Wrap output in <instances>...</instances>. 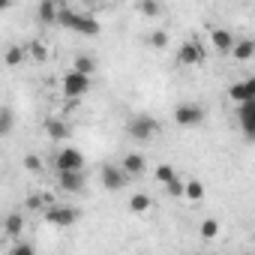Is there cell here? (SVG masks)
<instances>
[{
  "instance_id": "cell-1",
  "label": "cell",
  "mask_w": 255,
  "mask_h": 255,
  "mask_svg": "<svg viewBox=\"0 0 255 255\" xmlns=\"http://www.w3.org/2000/svg\"><path fill=\"white\" fill-rule=\"evenodd\" d=\"M57 21L63 27L81 33V36H96L99 33V21L93 15H87V12H75L72 6H57Z\"/></svg>"
},
{
  "instance_id": "cell-2",
  "label": "cell",
  "mask_w": 255,
  "mask_h": 255,
  "mask_svg": "<svg viewBox=\"0 0 255 255\" xmlns=\"http://www.w3.org/2000/svg\"><path fill=\"white\" fill-rule=\"evenodd\" d=\"M126 132H129L135 141H150L156 132H159V123L150 117V114H135L129 120V126H126Z\"/></svg>"
},
{
  "instance_id": "cell-3",
  "label": "cell",
  "mask_w": 255,
  "mask_h": 255,
  "mask_svg": "<svg viewBox=\"0 0 255 255\" xmlns=\"http://www.w3.org/2000/svg\"><path fill=\"white\" fill-rule=\"evenodd\" d=\"M204 120V108L195 105V102H180L174 108V123L177 126H198Z\"/></svg>"
},
{
  "instance_id": "cell-4",
  "label": "cell",
  "mask_w": 255,
  "mask_h": 255,
  "mask_svg": "<svg viewBox=\"0 0 255 255\" xmlns=\"http://www.w3.org/2000/svg\"><path fill=\"white\" fill-rule=\"evenodd\" d=\"M45 219H48L51 225L69 228V225H75V222H78V210H75V207H69V204H51V207L45 210Z\"/></svg>"
},
{
  "instance_id": "cell-5",
  "label": "cell",
  "mask_w": 255,
  "mask_h": 255,
  "mask_svg": "<svg viewBox=\"0 0 255 255\" xmlns=\"http://www.w3.org/2000/svg\"><path fill=\"white\" fill-rule=\"evenodd\" d=\"M63 96H69V99H78V96H84L87 90H90V78H84V75H78V72H66L63 75Z\"/></svg>"
},
{
  "instance_id": "cell-6",
  "label": "cell",
  "mask_w": 255,
  "mask_h": 255,
  "mask_svg": "<svg viewBox=\"0 0 255 255\" xmlns=\"http://www.w3.org/2000/svg\"><path fill=\"white\" fill-rule=\"evenodd\" d=\"M201 60H204V45L201 42L189 39V42L180 45V51H177V63L180 66H198Z\"/></svg>"
},
{
  "instance_id": "cell-7",
  "label": "cell",
  "mask_w": 255,
  "mask_h": 255,
  "mask_svg": "<svg viewBox=\"0 0 255 255\" xmlns=\"http://www.w3.org/2000/svg\"><path fill=\"white\" fill-rule=\"evenodd\" d=\"M57 171H84V156L75 150V147H63L54 159Z\"/></svg>"
},
{
  "instance_id": "cell-8",
  "label": "cell",
  "mask_w": 255,
  "mask_h": 255,
  "mask_svg": "<svg viewBox=\"0 0 255 255\" xmlns=\"http://www.w3.org/2000/svg\"><path fill=\"white\" fill-rule=\"evenodd\" d=\"M99 180H102V186H105V189L117 192V189H123V186H126V180H129V177L120 171V165H105V168L99 171Z\"/></svg>"
},
{
  "instance_id": "cell-9",
  "label": "cell",
  "mask_w": 255,
  "mask_h": 255,
  "mask_svg": "<svg viewBox=\"0 0 255 255\" xmlns=\"http://www.w3.org/2000/svg\"><path fill=\"white\" fill-rule=\"evenodd\" d=\"M228 96H231L237 105H243V102H255V78H246V81H237V84H231Z\"/></svg>"
},
{
  "instance_id": "cell-10",
  "label": "cell",
  "mask_w": 255,
  "mask_h": 255,
  "mask_svg": "<svg viewBox=\"0 0 255 255\" xmlns=\"http://www.w3.org/2000/svg\"><path fill=\"white\" fill-rule=\"evenodd\" d=\"M57 186L63 192H81L84 189V171H57Z\"/></svg>"
},
{
  "instance_id": "cell-11",
  "label": "cell",
  "mask_w": 255,
  "mask_h": 255,
  "mask_svg": "<svg viewBox=\"0 0 255 255\" xmlns=\"http://www.w3.org/2000/svg\"><path fill=\"white\" fill-rule=\"evenodd\" d=\"M237 120H240V129L246 138H255V102H243L240 111H237Z\"/></svg>"
},
{
  "instance_id": "cell-12",
  "label": "cell",
  "mask_w": 255,
  "mask_h": 255,
  "mask_svg": "<svg viewBox=\"0 0 255 255\" xmlns=\"http://www.w3.org/2000/svg\"><path fill=\"white\" fill-rule=\"evenodd\" d=\"M144 168H147V159L141 153H126L123 162H120V171L126 177H138V174H144Z\"/></svg>"
},
{
  "instance_id": "cell-13",
  "label": "cell",
  "mask_w": 255,
  "mask_h": 255,
  "mask_svg": "<svg viewBox=\"0 0 255 255\" xmlns=\"http://www.w3.org/2000/svg\"><path fill=\"white\" fill-rule=\"evenodd\" d=\"M210 45H213L219 54H228V51L234 48V36H231V30H225V27H213V30H210Z\"/></svg>"
},
{
  "instance_id": "cell-14",
  "label": "cell",
  "mask_w": 255,
  "mask_h": 255,
  "mask_svg": "<svg viewBox=\"0 0 255 255\" xmlns=\"http://www.w3.org/2000/svg\"><path fill=\"white\" fill-rule=\"evenodd\" d=\"M45 135H48L51 141H66V138L72 135V129H69V123L51 117V120H45Z\"/></svg>"
},
{
  "instance_id": "cell-15",
  "label": "cell",
  "mask_w": 255,
  "mask_h": 255,
  "mask_svg": "<svg viewBox=\"0 0 255 255\" xmlns=\"http://www.w3.org/2000/svg\"><path fill=\"white\" fill-rule=\"evenodd\" d=\"M15 129V111L9 105H0V138H6Z\"/></svg>"
},
{
  "instance_id": "cell-16",
  "label": "cell",
  "mask_w": 255,
  "mask_h": 255,
  "mask_svg": "<svg viewBox=\"0 0 255 255\" xmlns=\"http://www.w3.org/2000/svg\"><path fill=\"white\" fill-rule=\"evenodd\" d=\"M72 72H78V75L90 78V75L96 72V60H93L90 54H78V57H75V63H72Z\"/></svg>"
},
{
  "instance_id": "cell-17",
  "label": "cell",
  "mask_w": 255,
  "mask_h": 255,
  "mask_svg": "<svg viewBox=\"0 0 255 255\" xmlns=\"http://www.w3.org/2000/svg\"><path fill=\"white\" fill-rule=\"evenodd\" d=\"M231 54H234L237 60H252V54H255V42H252V39H234Z\"/></svg>"
},
{
  "instance_id": "cell-18",
  "label": "cell",
  "mask_w": 255,
  "mask_h": 255,
  "mask_svg": "<svg viewBox=\"0 0 255 255\" xmlns=\"http://www.w3.org/2000/svg\"><path fill=\"white\" fill-rule=\"evenodd\" d=\"M36 18L42 24H54L57 21V3H51V0H42L39 9H36Z\"/></svg>"
},
{
  "instance_id": "cell-19",
  "label": "cell",
  "mask_w": 255,
  "mask_h": 255,
  "mask_svg": "<svg viewBox=\"0 0 255 255\" xmlns=\"http://www.w3.org/2000/svg\"><path fill=\"white\" fill-rule=\"evenodd\" d=\"M3 231L9 234V237H21V231H24V216H18V213H9L6 216V222H3Z\"/></svg>"
},
{
  "instance_id": "cell-20",
  "label": "cell",
  "mask_w": 255,
  "mask_h": 255,
  "mask_svg": "<svg viewBox=\"0 0 255 255\" xmlns=\"http://www.w3.org/2000/svg\"><path fill=\"white\" fill-rule=\"evenodd\" d=\"M183 198L201 201V198H204V183H201V180H186V183H183Z\"/></svg>"
},
{
  "instance_id": "cell-21",
  "label": "cell",
  "mask_w": 255,
  "mask_h": 255,
  "mask_svg": "<svg viewBox=\"0 0 255 255\" xmlns=\"http://www.w3.org/2000/svg\"><path fill=\"white\" fill-rule=\"evenodd\" d=\"M129 210H132V213H147V210H150V195L135 192V195L129 198Z\"/></svg>"
},
{
  "instance_id": "cell-22",
  "label": "cell",
  "mask_w": 255,
  "mask_h": 255,
  "mask_svg": "<svg viewBox=\"0 0 255 255\" xmlns=\"http://www.w3.org/2000/svg\"><path fill=\"white\" fill-rule=\"evenodd\" d=\"M3 63H6V66H18V63H24V48H21V45H9L6 54H3Z\"/></svg>"
},
{
  "instance_id": "cell-23",
  "label": "cell",
  "mask_w": 255,
  "mask_h": 255,
  "mask_svg": "<svg viewBox=\"0 0 255 255\" xmlns=\"http://www.w3.org/2000/svg\"><path fill=\"white\" fill-rule=\"evenodd\" d=\"M138 12L147 15V18H159V15H162V3H153V0H141V3H138Z\"/></svg>"
},
{
  "instance_id": "cell-24",
  "label": "cell",
  "mask_w": 255,
  "mask_h": 255,
  "mask_svg": "<svg viewBox=\"0 0 255 255\" xmlns=\"http://www.w3.org/2000/svg\"><path fill=\"white\" fill-rule=\"evenodd\" d=\"M24 54H30V57H33V60H39V63H42V60H48V48H45L42 42H30V45L24 48Z\"/></svg>"
},
{
  "instance_id": "cell-25",
  "label": "cell",
  "mask_w": 255,
  "mask_h": 255,
  "mask_svg": "<svg viewBox=\"0 0 255 255\" xmlns=\"http://www.w3.org/2000/svg\"><path fill=\"white\" fill-rule=\"evenodd\" d=\"M174 177H177V171H174V165H159V168H156V180H159L162 186H165V183H171Z\"/></svg>"
},
{
  "instance_id": "cell-26",
  "label": "cell",
  "mask_w": 255,
  "mask_h": 255,
  "mask_svg": "<svg viewBox=\"0 0 255 255\" xmlns=\"http://www.w3.org/2000/svg\"><path fill=\"white\" fill-rule=\"evenodd\" d=\"M216 234H219V222H216V219H204V222H201V237H204V240H213Z\"/></svg>"
},
{
  "instance_id": "cell-27",
  "label": "cell",
  "mask_w": 255,
  "mask_h": 255,
  "mask_svg": "<svg viewBox=\"0 0 255 255\" xmlns=\"http://www.w3.org/2000/svg\"><path fill=\"white\" fill-rule=\"evenodd\" d=\"M147 42H150L153 48H165V45H168V33H165V30H153V33L147 36Z\"/></svg>"
},
{
  "instance_id": "cell-28",
  "label": "cell",
  "mask_w": 255,
  "mask_h": 255,
  "mask_svg": "<svg viewBox=\"0 0 255 255\" xmlns=\"http://www.w3.org/2000/svg\"><path fill=\"white\" fill-rule=\"evenodd\" d=\"M24 168H27L30 174H39V171H42V159H39L36 153H27V156H24Z\"/></svg>"
},
{
  "instance_id": "cell-29",
  "label": "cell",
  "mask_w": 255,
  "mask_h": 255,
  "mask_svg": "<svg viewBox=\"0 0 255 255\" xmlns=\"http://www.w3.org/2000/svg\"><path fill=\"white\" fill-rule=\"evenodd\" d=\"M165 192H168L171 198H180V195H183V180H180V177H174L171 183H165Z\"/></svg>"
},
{
  "instance_id": "cell-30",
  "label": "cell",
  "mask_w": 255,
  "mask_h": 255,
  "mask_svg": "<svg viewBox=\"0 0 255 255\" xmlns=\"http://www.w3.org/2000/svg\"><path fill=\"white\" fill-rule=\"evenodd\" d=\"M27 207H30V210H48V204H45L42 195H30V198H27Z\"/></svg>"
},
{
  "instance_id": "cell-31",
  "label": "cell",
  "mask_w": 255,
  "mask_h": 255,
  "mask_svg": "<svg viewBox=\"0 0 255 255\" xmlns=\"http://www.w3.org/2000/svg\"><path fill=\"white\" fill-rule=\"evenodd\" d=\"M12 255H36V249H33L30 243H15V249H12Z\"/></svg>"
},
{
  "instance_id": "cell-32",
  "label": "cell",
  "mask_w": 255,
  "mask_h": 255,
  "mask_svg": "<svg viewBox=\"0 0 255 255\" xmlns=\"http://www.w3.org/2000/svg\"><path fill=\"white\" fill-rule=\"evenodd\" d=\"M9 9V0H0V12H6Z\"/></svg>"
}]
</instances>
